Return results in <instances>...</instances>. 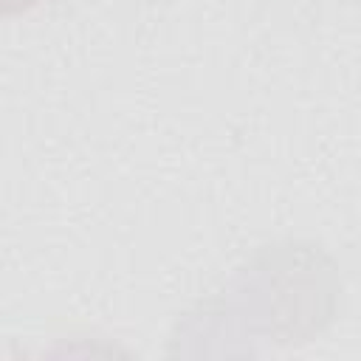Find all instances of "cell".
Listing matches in <instances>:
<instances>
[{"instance_id": "6da1fadb", "label": "cell", "mask_w": 361, "mask_h": 361, "mask_svg": "<svg viewBox=\"0 0 361 361\" xmlns=\"http://www.w3.org/2000/svg\"><path fill=\"white\" fill-rule=\"evenodd\" d=\"M37 3H39V0H0V6H3V14H6V17L17 14V11H25V8L37 6Z\"/></svg>"}]
</instances>
